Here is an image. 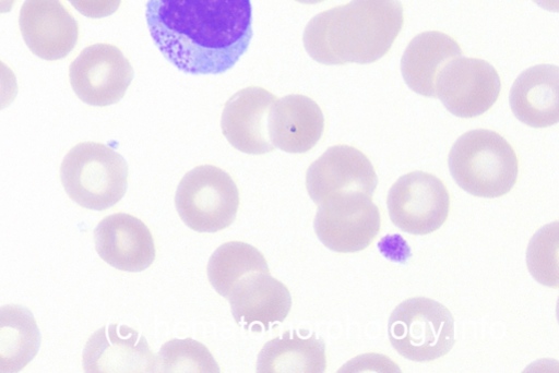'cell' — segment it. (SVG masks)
Returning <instances> with one entry per match:
<instances>
[{
	"instance_id": "obj_1",
	"label": "cell",
	"mask_w": 559,
	"mask_h": 373,
	"mask_svg": "<svg viewBox=\"0 0 559 373\" xmlns=\"http://www.w3.org/2000/svg\"><path fill=\"white\" fill-rule=\"evenodd\" d=\"M146 20L163 56L192 75L231 70L253 37L251 0H148Z\"/></svg>"
},
{
	"instance_id": "obj_2",
	"label": "cell",
	"mask_w": 559,
	"mask_h": 373,
	"mask_svg": "<svg viewBox=\"0 0 559 373\" xmlns=\"http://www.w3.org/2000/svg\"><path fill=\"white\" fill-rule=\"evenodd\" d=\"M403 26L397 0H352L312 19L304 45L320 64H371L388 55Z\"/></svg>"
},
{
	"instance_id": "obj_3",
	"label": "cell",
	"mask_w": 559,
	"mask_h": 373,
	"mask_svg": "<svg viewBox=\"0 0 559 373\" xmlns=\"http://www.w3.org/2000/svg\"><path fill=\"white\" fill-rule=\"evenodd\" d=\"M449 168L462 190L484 198L508 194L519 176V160L512 146L488 130L462 135L450 152Z\"/></svg>"
},
{
	"instance_id": "obj_4",
	"label": "cell",
	"mask_w": 559,
	"mask_h": 373,
	"mask_svg": "<svg viewBox=\"0 0 559 373\" xmlns=\"http://www.w3.org/2000/svg\"><path fill=\"white\" fill-rule=\"evenodd\" d=\"M69 197L90 210H107L122 201L129 184L126 159L112 147L94 142L76 145L61 166Z\"/></svg>"
},
{
	"instance_id": "obj_5",
	"label": "cell",
	"mask_w": 559,
	"mask_h": 373,
	"mask_svg": "<svg viewBox=\"0 0 559 373\" xmlns=\"http://www.w3.org/2000/svg\"><path fill=\"white\" fill-rule=\"evenodd\" d=\"M389 339L402 357L429 362L445 356L454 345V320L440 302L417 297L403 301L389 318Z\"/></svg>"
},
{
	"instance_id": "obj_6",
	"label": "cell",
	"mask_w": 559,
	"mask_h": 373,
	"mask_svg": "<svg viewBox=\"0 0 559 373\" xmlns=\"http://www.w3.org/2000/svg\"><path fill=\"white\" fill-rule=\"evenodd\" d=\"M181 219L194 231L215 233L236 219L240 192L235 180L223 169L206 165L188 172L176 194Z\"/></svg>"
},
{
	"instance_id": "obj_7",
	"label": "cell",
	"mask_w": 559,
	"mask_h": 373,
	"mask_svg": "<svg viewBox=\"0 0 559 373\" xmlns=\"http://www.w3.org/2000/svg\"><path fill=\"white\" fill-rule=\"evenodd\" d=\"M450 203L443 182L423 171L400 178L388 195L392 222L414 236H427L440 229L449 217Z\"/></svg>"
},
{
	"instance_id": "obj_8",
	"label": "cell",
	"mask_w": 559,
	"mask_h": 373,
	"mask_svg": "<svg viewBox=\"0 0 559 373\" xmlns=\"http://www.w3.org/2000/svg\"><path fill=\"white\" fill-rule=\"evenodd\" d=\"M134 79L131 62L116 46L86 48L71 64L70 81L78 97L91 107L106 108L121 101Z\"/></svg>"
},
{
	"instance_id": "obj_9",
	"label": "cell",
	"mask_w": 559,
	"mask_h": 373,
	"mask_svg": "<svg viewBox=\"0 0 559 373\" xmlns=\"http://www.w3.org/2000/svg\"><path fill=\"white\" fill-rule=\"evenodd\" d=\"M378 185L373 165L359 149L348 145L329 148L307 171V190L317 205L343 196L372 197Z\"/></svg>"
},
{
	"instance_id": "obj_10",
	"label": "cell",
	"mask_w": 559,
	"mask_h": 373,
	"mask_svg": "<svg viewBox=\"0 0 559 373\" xmlns=\"http://www.w3.org/2000/svg\"><path fill=\"white\" fill-rule=\"evenodd\" d=\"M314 230L321 242L334 252H360L379 234L381 214L370 196H343L320 205Z\"/></svg>"
},
{
	"instance_id": "obj_11",
	"label": "cell",
	"mask_w": 559,
	"mask_h": 373,
	"mask_svg": "<svg viewBox=\"0 0 559 373\" xmlns=\"http://www.w3.org/2000/svg\"><path fill=\"white\" fill-rule=\"evenodd\" d=\"M497 71L479 59L457 58L440 72L436 94L453 116L472 119L485 115L499 99Z\"/></svg>"
},
{
	"instance_id": "obj_12",
	"label": "cell",
	"mask_w": 559,
	"mask_h": 373,
	"mask_svg": "<svg viewBox=\"0 0 559 373\" xmlns=\"http://www.w3.org/2000/svg\"><path fill=\"white\" fill-rule=\"evenodd\" d=\"M20 27L29 50L49 62L67 59L80 41V25L61 0H26Z\"/></svg>"
},
{
	"instance_id": "obj_13",
	"label": "cell",
	"mask_w": 559,
	"mask_h": 373,
	"mask_svg": "<svg viewBox=\"0 0 559 373\" xmlns=\"http://www.w3.org/2000/svg\"><path fill=\"white\" fill-rule=\"evenodd\" d=\"M86 372H157L147 339L135 328L110 324L96 330L83 353Z\"/></svg>"
},
{
	"instance_id": "obj_14",
	"label": "cell",
	"mask_w": 559,
	"mask_h": 373,
	"mask_svg": "<svg viewBox=\"0 0 559 373\" xmlns=\"http://www.w3.org/2000/svg\"><path fill=\"white\" fill-rule=\"evenodd\" d=\"M276 100L264 88L249 87L227 101L222 130L234 148L248 155H265L275 149L270 137L269 122Z\"/></svg>"
},
{
	"instance_id": "obj_15",
	"label": "cell",
	"mask_w": 559,
	"mask_h": 373,
	"mask_svg": "<svg viewBox=\"0 0 559 373\" xmlns=\"http://www.w3.org/2000/svg\"><path fill=\"white\" fill-rule=\"evenodd\" d=\"M95 245L106 263L122 272H143L156 260V244L150 228L127 213H117L100 221L95 230Z\"/></svg>"
},
{
	"instance_id": "obj_16",
	"label": "cell",
	"mask_w": 559,
	"mask_h": 373,
	"mask_svg": "<svg viewBox=\"0 0 559 373\" xmlns=\"http://www.w3.org/2000/svg\"><path fill=\"white\" fill-rule=\"evenodd\" d=\"M325 120L319 105L302 95H289L275 101L270 113V137L289 154L313 149L323 136Z\"/></svg>"
},
{
	"instance_id": "obj_17",
	"label": "cell",
	"mask_w": 559,
	"mask_h": 373,
	"mask_svg": "<svg viewBox=\"0 0 559 373\" xmlns=\"http://www.w3.org/2000/svg\"><path fill=\"white\" fill-rule=\"evenodd\" d=\"M237 323L261 324L266 330L271 324L284 322L292 310V294L270 272L254 273L242 278L227 298Z\"/></svg>"
},
{
	"instance_id": "obj_18",
	"label": "cell",
	"mask_w": 559,
	"mask_h": 373,
	"mask_svg": "<svg viewBox=\"0 0 559 373\" xmlns=\"http://www.w3.org/2000/svg\"><path fill=\"white\" fill-rule=\"evenodd\" d=\"M558 68L538 65L523 72L510 93V107L519 121L534 129L559 120Z\"/></svg>"
},
{
	"instance_id": "obj_19",
	"label": "cell",
	"mask_w": 559,
	"mask_h": 373,
	"mask_svg": "<svg viewBox=\"0 0 559 373\" xmlns=\"http://www.w3.org/2000/svg\"><path fill=\"white\" fill-rule=\"evenodd\" d=\"M462 57L460 45L450 36L429 32L415 37L402 59V74L416 94L436 98L437 79L442 69Z\"/></svg>"
},
{
	"instance_id": "obj_20",
	"label": "cell",
	"mask_w": 559,
	"mask_h": 373,
	"mask_svg": "<svg viewBox=\"0 0 559 373\" xmlns=\"http://www.w3.org/2000/svg\"><path fill=\"white\" fill-rule=\"evenodd\" d=\"M40 346L41 332L29 309L15 304L0 306V373L23 371Z\"/></svg>"
},
{
	"instance_id": "obj_21",
	"label": "cell",
	"mask_w": 559,
	"mask_h": 373,
	"mask_svg": "<svg viewBox=\"0 0 559 373\" xmlns=\"http://www.w3.org/2000/svg\"><path fill=\"white\" fill-rule=\"evenodd\" d=\"M326 351L322 339L305 338L297 332H286L267 341L258 357L260 373H322L326 370Z\"/></svg>"
},
{
	"instance_id": "obj_22",
	"label": "cell",
	"mask_w": 559,
	"mask_h": 373,
	"mask_svg": "<svg viewBox=\"0 0 559 373\" xmlns=\"http://www.w3.org/2000/svg\"><path fill=\"white\" fill-rule=\"evenodd\" d=\"M262 272H270L264 255L253 245L241 241H231L219 246L207 265L212 286L225 298L229 297L242 278Z\"/></svg>"
},
{
	"instance_id": "obj_23",
	"label": "cell",
	"mask_w": 559,
	"mask_h": 373,
	"mask_svg": "<svg viewBox=\"0 0 559 373\" xmlns=\"http://www.w3.org/2000/svg\"><path fill=\"white\" fill-rule=\"evenodd\" d=\"M158 372L218 373L221 366L211 350L192 338L170 339L157 358Z\"/></svg>"
},
{
	"instance_id": "obj_24",
	"label": "cell",
	"mask_w": 559,
	"mask_h": 373,
	"mask_svg": "<svg viewBox=\"0 0 559 373\" xmlns=\"http://www.w3.org/2000/svg\"><path fill=\"white\" fill-rule=\"evenodd\" d=\"M527 266L540 284L558 286V224L540 229L531 240L527 249Z\"/></svg>"
},
{
	"instance_id": "obj_25",
	"label": "cell",
	"mask_w": 559,
	"mask_h": 373,
	"mask_svg": "<svg viewBox=\"0 0 559 373\" xmlns=\"http://www.w3.org/2000/svg\"><path fill=\"white\" fill-rule=\"evenodd\" d=\"M72 7L83 16L91 20H103L116 14L122 0H69Z\"/></svg>"
},
{
	"instance_id": "obj_26",
	"label": "cell",
	"mask_w": 559,
	"mask_h": 373,
	"mask_svg": "<svg viewBox=\"0 0 559 373\" xmlns=\"http://www.w3.org/2000/svg\"><path fill=\"white\" fill-rule=\"evenodd\" d=\"M19 95V81L14 71L0 61V110L10 107Z\"/></svg>"
},
{
	"instance_id": "obj_27",
	"label": "cell",
	"mask_w": 559,
	"mask_h": 373,
	"mask_svg": "<svg viewBox=\"0 0 559 373\" xmlns=\"http://www.w3.org/2000/svg\"><path fill=\"white\" fill-rule=\"evenodd\" d=\"M534 2L542 9L548 12H558V0H534Z\"/></svg>"
},
{
	"instance_id": "obj_28",
	"label": "cell",
	"mask_w": 559,
	"mask_h": 373,
	"mask_svg": "<svg viewBox=\"0 0 559 373\" xmlns=\"http://www.w3.org/2000/svg\"><path fill=\"white\" fill-rule=\"evenodd\" d=\"M17 0H0V15L9 14L13 11Z\"/></svg>"
},
{
	"instance_id": "obj_29",
	"label": "cell",
	"mask_w": 559,
	"mask_h": 373,
	"mask_svg": "<svg viewBox=\"0 0 559 373\" xmlns=\"http://www.w3.org/2000/svg\"><path fill=\"white\" fill-rule=\"evenodd\" d=\"M296 2L305 5H316L324 2V0H296Z\"/></svg>"
}]
</instances>
